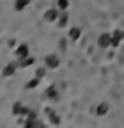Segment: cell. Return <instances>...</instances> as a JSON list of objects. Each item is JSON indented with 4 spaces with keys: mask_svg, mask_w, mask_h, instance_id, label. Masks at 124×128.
<instances>
[{
    "mask_svg": "<svg viewBox=\"0 0 124 128\" xmlns=\"http://www.w3.org/2000/svg\"><path fill=\"white\" fill-rule=\"evenodd\" d=\"M44 63H46L47 68H50V70H56V68L59 67V64H60V59L58 58V55L51 54V55L46 56Z\"/></svg>",
    "mask_w": 124,
    "mask_h": 128,
    "instance_id": "1",
    "label": "cell"
},
{
    "mask_svg": "<svg viewBox=\"0 0 124 128\" xmlns=\"http://www.w3.org/2000/svg\"><path fill=\"white\" fill-rule=\"evenodd\" d=\"M18 68H19V62H11V63H8L7 66L3 68L2 75L4 76V78H10V76L15 75V72H16Z\"/></svg>",
    "mask_w": 124,
    "mask_h": 128,
    "instance_id": "2",
    "label": "cell"
},
{
    "mask_svg": "<svg viewBox=\"0 0 124 128\" xmlns=\"http://www.w3.org/2000/svg\"><path fill=\"white\" fill-rule=\"evenodd\" d=\"M15 56L19 60L28 58V56H30V48H28V46H26V44H20L15 51Z\"/></svg>",
    "mask_w": 124,
    "mask_h": 128,
    "instance_id": "3",
    "label": "cell"
},
{
    "mask_svg": "<svg viewBox=\"0 0 124 128\" xmlns=\"http://www.w3.org/2000/svg\"><path fill=\"white\" fill-rule=\"evenodd\" d=\"M98 46L102 48V50H106V48L111 47V35L110 34L100 35L99 39H98Z\"/></svg>",
    "mask_w": 124,
    "mask_h": 128,
    "instance_id": "4",
    "label": "cell"
},
{
    "mask_svg": "<svg viewBox=\"0 0 124 128\" xmlns=\"http://www.w3.org/2000/svg\"><path fill=\"white\" fill-rule=\"evenodd\" d=\"M59 15H60V12H59L58 10L51 8V10L46 11V14H44V19H46L47 23H54V22H56V20H58Z\"/></svg>",
    "mask_w": 124,
    "mask_h": 128,
    "instance_id": "5",
    "label": "cell"
},
{
    "mask_svg": "<svg viewBox=\"0 0 124 128\" xmlns=\"http://www.w3.org/2000/svg\"><path fill=\"white\" fill-rule=\"evenodd\" d=\"M122 40H123L122 31H120V30H115L111 34V47H118Z\"/></svg>",
    "mask_w": 124,
    "mask_h": 128,
    "instance_id": "6",
    "label": "cell"
},
{
    "mask_svg": "<svg viewBox=\"0 0 124 128\" xmlns=\"http://www.w3.org/2000/svg\"><path fill=\"white\" fill-rule=\"evenodd\" d=\"M46 114L48 115V119L52 122V124L58 126V124L60 123V118L58 116V114H56L54 110H51V108H46Z\"/></svg>",
    "mask_w": 124,
    "mask_h": 128,
    "instance_id": "7",
    "label": "cell"
},
{
    "mask_svg": "<svg viewBox=\"0 0 124 128\" xmlns=\"http://www.w3.org/2000/svg\"><path fill=\"white\" fill-rule=\"evenodd\" d=\"M80 36H82V30H80L79 27H72L70 30V32H68V38L71 40H74V42L79 40Z\"/></svg>",
    "mask_w": 124,
    "mask_h": 128,
    "instance_id": "8",
    "label": "cell"
},
{
    "mask_svg": "<svg viewBox=\"0 0 124 128\" xmlns=\"http://www.w3.org/2000/svg\"><path fill=\"white\" fill-rule=\"evenodd\" d=\"M67 22H68V14L66 11H62L58 18V27L59 28H64L67 26Z\"/></svg>",
    "mask_w": 124,
    "mask_h": 128,
    "instance_id": "9",
    "label": "cell"
},
{
    "mask_svg": "<svg viewBox=\"0 0 124 128\" xmlns=\"http://www.w3.org/2000/svg\"><path fill=\"white\" fill-rule=\"evenodd\" d=\"M110 111V106H108L107 103H100L98 107H96V114L98 116H104L107 115V112Z\"/></svg>",
    "mask_w": 124,
    "mask_h": 128,
    "instance_id": "10",
    "label": "cell"
},
{
    "mask_svg": "<svg viewBox=\"0 0 124 128\" xmlns=\"http://www.w3.org/2000/svg\"><path fill=\"white\" fill-rule=\"evenodd\" d=\"M30 3H31V0H16L15 4H14V7H15L16 11L20 12V11H23Z\"/></svg>",
    "mask_w": 124,
    "mask_h": 128,
    "instance_id": "11",
    "label": "cell"
},
{
    "mask_svg": "<svg viewBox=\"0 0 124 128\" xmlns=\"http://www.w3.org/2000/svg\"><path fill=\"white\" fill-rule=\"evenodd\" d=\"M34 62H35V59L31 58V56H28V58H26V59L19 60V67H20V68H27V67L32 66V64H34Z\"/></svg>",
    "mask_w": 124,
    "mask_h": 128,
    "instance_id": "12",
    "label": "cell"
},
{
    "mask_svg": "<svg viewBox=\"0 0 124 128\" xmlns=\"http://www.w3.org/2000/svg\"><path fill=\"white\" fill-rule=\"evenodd\" d=\"M23 104L20 103V102H16L14 104V107H12V114H14L15 116L18 115V116H22V111H23Z\"/></svg>",
    "mask_w": 124,
    "mask_h": 128,
    "instance_id": "13",
    "label": "cell"
},
{
    "mask_svg": "<svg viewBox=\"0 0 124 128\" xmlns=\"http://www.w3.org/2000/svg\"><path fill=\"white\" fill-rule=\"evenodd\" d=\"M39 83H40V79L39 78H34V79H31L30 82L26 84V88L27 90H34V88H36L39 86Z\"/></svg>",
    "mask_w": 124,
    "mask_h": 128,
    "instance_id": "14",
    "label": "cell"
},
{
    "mask_svg": "<svg viewBox=\"0 0 124 128\" xmlns=\"http://www.w3.org/2000/svg\"><path fill=\"white\" fill-rule=\"evenodd\" d=\"M47 96H48V99H51V100H56V96H59L58 91H56V88L54 86H51L47 90Z\"/></svg>",
    "mask_w": 124,
    "mask_h": 128,
    "instance_id": "15",
    "label": "cell"
},
{
    "mask_svg": "<svg viewBox=\"0 0 124 128\" xmlns=\"http://www.w3.org/2000/svg\"><path fill=\"white\" fill-rule=\"evenodd\" d=\"M68 6H70V2L68 0H58V7L60 11H66Z\"/></svg>",
    "mask_w": 124,
    "mask_h": 128,
    "instance_id": "16",
    "label": "cell"
},
{
    "mask_svg": "<svg viewBox=\"0 0 124 128\" xmlns=\"http://www.w3.org/2000/svg\"><path fill=\"white\" fill-rule=\"evenodd\" d=\"M36 78H39V79H42L44 75H46V70L44 68H39V70H36Z\"/></svg>",
    "mask_w": 124,
    "mask_h": 128,
    "instance_id": "17",
    "label": "cell"
},
{
    "mask_svg": "<svg viewBox=\"0 0 124 128\" xmlns=\"http://www.w3.org/2000/svg\"><path fill=\"white\" fill-rule=\"evenodd\" d=\"M122 35H123V39H124V30L122 31Z\"/></svg>",
    "mask_w": 124,
    "mask_h": 128,
    "instance_id": "18",
    "label": "cell"
}]
</instances>
